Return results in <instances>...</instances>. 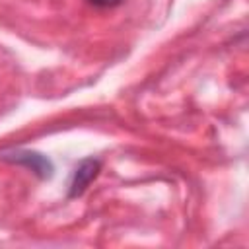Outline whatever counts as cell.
<instances>
[{"label":"cell","mask_w":249,"mask_h":249,"mask_svg":"<svg viewBox=\"0 0 249 249\" xmlns=\"http://www.w3.org/2000/svg\"><path fill=\"white\" fill-rule=\"evenodd\" d=\"M99 167H101V163L97 161V160H84L78 167H76V171H74V177H72V183H70V196L74 198V196H80L86 189H88V185L97 177V173H99Z\"/></svg>","instance_id":"6da1fadb"},{"label":"cell","mask_w":249,"mask_h":249,"mask_svg":"<svg viewBox=\"0 0 249 249\" xmlns=\"http://www.w3.org/2000/svg\"><path fill=\"white\" fill-rule=\"evenodd\" d=\"M2 160L8 161H16V163H23L27 167H31L39 177H51L53 173V165L47 158H43L41 154L35 152H16V154H4Z\"/></svg>","instance_id":"7a4b0ae2"},{"label":"cell","mask_w":249,"mask_h":249,"mask_svg":"<svg viewBox=\"0 0 249 249\" xmlns=\"http://www.w3.org/2000/svg\"><path fill=\"white\" fill-rule=\"evenodd\" d=\"M91 6H95V8H115V6H119L123 0H88Z\"/></svg>","instance_id":"3957f363"}]
</instances>
